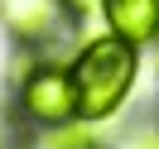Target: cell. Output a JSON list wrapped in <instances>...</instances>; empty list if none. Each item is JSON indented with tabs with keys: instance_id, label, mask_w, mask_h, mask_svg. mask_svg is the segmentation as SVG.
<instances>
[{
	"instance_id": "obj_6",
	"label": "cell",
	"mask_w": 159,
	"mask_h": 149,
	"mask_svg": "<svg viewBox=\"0 0 159 149\" xmlns=\"http://www.w3.org/2000/svg\"><path fill=\"white\" fill-rule=\"evenodd\" d=\"M140 149H159V135H145V139H140Z\"/></svg>"
},
{
	"instance_id": "obj_5",
	"label": "cell",
	"mask_w": 159,
	"mask_h": 149,
	"mask_svg": "<svg viewBox=\"0 0 159 149\" xmlns=\"http://www.w3.org/2000/svg\"><path fill=\"white\" fill-rule=\"evenodd\" d=\"M97 0H63V10H72V15H87Z\"/></svg>"
},
{
	"instance_id": "obj_2",
	"label": "cell",
	"mask_w": 159,
	"mask_h": 149,
	"mask_svg": "<svg viewBox=\"0 0 159 149\" xmlns=\"http://www.w3.org/2000/svg\"><path fill=\"white\" fill-rule=\"evenodd\" d=\"M20 101H24V116L39 120V125H68V120L77 116L72 77H68L63 68H39V72H29Z\"/></svg>"
},
{
	"instance_id": "obj_4",
	"label": "cell",
	"mask_w": 159,
	"mask_h": 149,
	"mask_svg": "<svg viewBox=\"0 0 159 149\" xmlns=\"http://www.w3.org/2000/svg\"><path fill=\"white\" fill-rule=\"evenodd\" d=\"M106 5L111 34H120L125 43L145 48L159 39V0H101Z\"/></svg>"
},
{
	"instance_id": "obj_3",
	"label": "cell",
	"mask_w": 159,
	"mask_h": 149,
	"mask_svg": "<svg viewBox=\"0 0 159 149\" xmlns=\"http://www.w3.org/2000/svg\"><path fill=\"white\" fill-rule=\"evenodd\" d=\"M0 20L15 39H48L63 24V0H0Z\"/></svg>"
},
{
	"instance_id": "obj_1",
	"label": "cell",
	"mask_w": 159,
	"mask_h": 149,
	"mask_svg": "<svg viewBox=\"0 0 159 149\" xmlns=\"http://www.w3.org/2000/svg\"><path fill=\"white\" fill-rule=\"evenodd\" d=\"M72 101H77V120H101L116 116L125 101L130 82H135V43H125L120 34L92 39L72 63Z\"/></svg>"
}]
</instances>
